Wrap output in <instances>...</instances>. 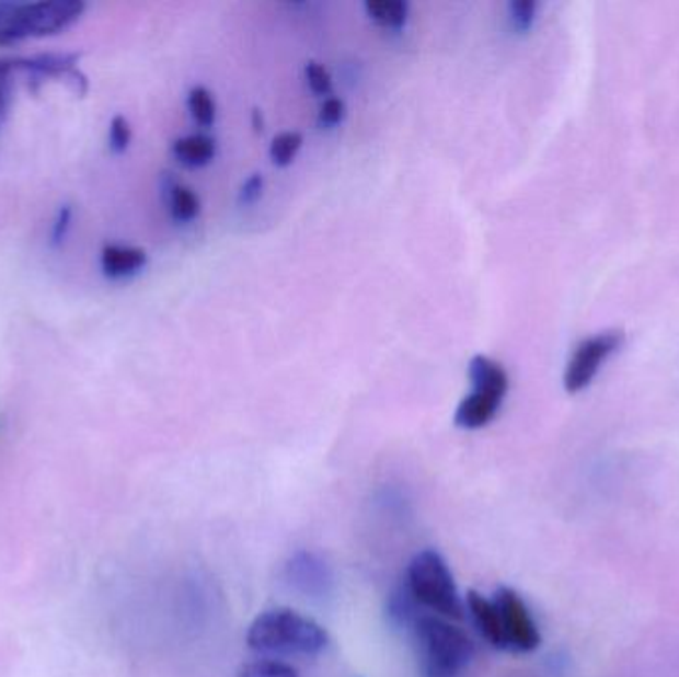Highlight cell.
<instances>
[{"label":"cell","instance_id":"cell-1","mask_svg":"<svg viewBox=\"0 0 679 677\" xmlns=\"http://www.w3.org/2000/svg\"><path fill=\"white\" fill-rule=\"evenodd\" d=\"M246 644L255 652L280 656H317L329 646L326 630L288 608L256 616L246 632Z\"/></svg>","mask_w":679,"mask_h":677},{"label":"cell","instance_id":"cell-5","mask_svg":"<svg viewBox=\"0 0 679 677\" xmlns=\"http://www.w3.org/2000/svg\"><path fill=\"white\" fill-rule=\"evenodd\" d=\"M622 344H624L622 330L596 334L592 338L580 342L574 349L573 358L566 364L564 390L568 393L583 392L584 388L592 383L606 358L612 356Z\"/></svg>","mask_w":679,"mask_h":677},{"label":"cell","instance_id":"cell-13","mask_svg":"<svg viewBox=\"0 0 679 677\" xmlns=\"http://www.w3.org/2000/svg\"><path fill=\"white\" fill-rule=\"evenodd\" d=\"M171 151L177 161L189 168H202L207 165L215 153H217V144L215 139L203 134H192V136H183L173 141Z\"/></svg>","mask_w":679,"mask_h":677},{"label":"cell","instance_id":"cell-8","mask_svg":"<svg viewBox=\"0 0 679 677\" xmlns=\"http://www.w3.org/2000/svg\"><path fill=\"white\" fill-rule=\"evenodd\" d=\"M80 62L78 53H44L34 56H16L12 58L14 72H24L31 80H46V78H65L76 70Z\"/></svg>","mask_w":679,"mask_h":677},{"label":"cell","instance_id":"cell-24","mask_svg":"<svg viewBox=\"0 0 679 677\" xmlns=\"http://www.w3.org/2000/svg\"><path fill=\"white\" fill-rule=\"evenodd\" d=\"M72 219H74L72 207L70 205H62L58 213H56V217H54L53 233H50V243L54 246L65 243L66 234H68L70 227H72Z\"/></svg>","mask_w":679,"mask_h":677},{"label":"cell","instance_id":"cell-16","mask_svg":"<svg viewBox=\"0 0 679 677\" xmlns=\"http://www.w3.org/2000/svg\"><path fill=\"white\" fill-rule=\"evenodd\" d=\"M170 211L175 221H193L202 211V202L189 187L173 185L170 190Z\"/></svg>","mask_w":679,"mask_h":677},{"label":"cell","instance_id":"cell-10","mask_svg":"<svg viewBox=\"0 0 679 677\" xmlns=\"http://www.w3.org/2000/svg\"><path fill=\"white\" fill-rule=\"evenodd\" d=\"M102 273L107 278H128L138 275L143 266L148 265V253L139 246H126V244H106L100 254Z\"/></svg>","mask_w":679,"mask_h":677},{"label":"cell","instance_id":"cell-3","mask_svg":"<svg viewBox=\"0 0 679 677\" xmlns=\"http://www.w3.org/2000/svg\"><path fill=\"white\" fill-rule=\"evenodd\" d=\"M407 590L415 603L434 610L437 615L461 620L465 615V604L457 590L456 578L439 552H417L407 566Z\"/></svg>","mask_w":679,"mask_h":677},{"label":"cell","instance_id":"cell-17","mask_svg":"<svg viewBox=\"0 0 679 677\" xmlns=\"http://www.w3.org/2000/svg\"><path fill=\"white\" fill-rule=\"evenodd\" d=\"M187 110L192 114L193 122L203 127H209L215 124L217 117V106H215V97L211 92L203 85H195L187 94Z\"/></svg>","mask_w":679,"mask_h":677},{"label":"cell","instance_id":"cell-12","mask_svg":"<svg viewBox=\"0 0 679 677\" xmlns=\"http://www.w3.org/2000/svg\"><path fill=\"white\" fill-rule=\"evenodd\" d=\"M469 380L473 386V392L491 393L500 400H505V395L509 392V374L499 362L491 360L483 354L473 356L469 362Z\"/></svg>","mask_w":679,"mask_h":677},{"label":"cell","instance_id":"cell-25","mask_svg":"<svg viewBox=\"0 0 679 677\" xmlns=\"http://www.w3.org/2000/svg\"><path fill=\"white\" fill-rule=\"evenodd\" d=\"M263 190H265V180H263V175L253 173L251 177L244 180L243 187L239 191V202L244 203V205L258 202L261 195H263Z\"/></svg>","mask_w":679,"mask_h":677},{"label":"cell","instance_id":"cell-14","mask_svg":"<svg viewBox=\"0 0 679 677\" xmlns=\"http://www.w3.org/2000/svg\"><path fill=\"white\" fill-rule=\"evenodd\" d=\"M364 9L373 22L382 24L385 28L404 26L410 14V4L404 0H370L364 4Z\"/></svg>","mask_w":679,"mask_h":677},{"label":"cell","instance_id":"cell-2","mask_svg":"<svg viewBox=\"0 0 679 677\" xmlns=\"http://www.w3.org/2000/svg\"><path fill=\"white\" fill-rule=\"evenodd\" d=\"M414 630L425 677H457L475 656L469 635L441 618L422 616Z\"/></svg>","mask_w":679,"mask_h":677},{"label":"cell","instance_id":"cell-26","mask_svg":"<svg viewBox=\"0 0 679 677\" xmlns=\"http://www.w3.org/2000/svg\"><path fill=\"white\" fill-rule=\"evenodd\" d=\"M16 4H19V2H2V0H0V28L4 26V22L9 21V16H11L12 11L16 9Z\"/></svg>","mask_w":679,"mask_h":677},{"label":"cell","instance_id":"cell-22","mask_svg":"<svg viewBox=\"0 0 679 677\" xmlns=\"http://www.w3.org/2000/svg\"><path fill=\"white\" fill-rule=\"evenodd\" d=\"M304 78L307 84L317 95H329L332 90V76L322 64L310 60L304 66Z\"/></svg>","mask_w":679,"mask_h":677},{"label":"cell","instance_id":"cell-20","mask_svg":"<svg viewBox=\"0 0 679 677\" xmlns=\"http://www.w3.org/2000/svg\"><path fill=\"white\" fill-rule=\"evenodd\" d=\"M131 126L124 116H114L107 129V144L114 153H124L131 144Z\"/></svg>","mask_w":679,"mask_h":677},{"label":"cell","instance_id":"cell-23","mask_svg":"<svg viewBox=\"0 0 679 677\" xmlns=\"http://www.w3.org/2000/svg\"><path fill=\"white\" fill-rule=\"evenodd\" d=\"M346 117V104L340 97H326L319 110V124L332 127L340 124Z\"/></svg>","mask_w":679,"mask_h":677},{"label":"cell","instance_id":"cell-7","mask_svg":"<svg viewBox=\"0 0 679 677\" xmlns=\"http://www.w3.org/2000/svg\"><path fill=\"white\" fill-rule=\"evenodd\" d=\"M288 583L312 598H322L332 590L334 576L326 561H322L317 552L300 551L287 562Z\"/></svg>","mask_w":679,"mask_h":677},{"label":"cell","instance_id":"cell-15","mask_svg":"<svg viewBox=\"0 0 679 677\" xmlns=\"http://www.w3.org/2000/svg\"><path fill=\"white\" fill-rule=\"evenodd\" d=\"M388 618L395 628H410L417 624L422 616H417V603L414 596L407 590V586L398 588L388 600Z\"/></svg>","mask_w":679,"mask_h":677},{"label":"cell","instance_id":"cell-18","mask_svg":"<svg viewBox=\"0 0 679 677\" xmlns=\"http://www.w3.org/2000/svg\"><path fill=\"white\" fill-rule=\"evenodd\" d=\"M302 144H304V139L298 131H283L271 141L268 156L278 168H287L297 158L298 151L302 149Z\"/></svg>","mask_w":679,"mask_h":677},{"label":"cell","instance_id":"cell-11","mask_svg":"<svg viewBox=\"0 0 679 677\" xmlns=\"http://www.w3.org/2000/svg\"><path fill=\"white\" fill-rule=\"evenodd\" d=\"M503 400L485 392H471L456 410V425L463 429H481L495 420Z\"/></svg>","mask_w":679,"mask_h":677},{"label":"cell","instance_id":"cell-4","mask_svg":"<svg viewBox=\"0 0 679 677\" xmlns=\"http://www.w3.org/2000/svg\"><path fill=\"white\" fill-rule=\"evenodd\" d=\"M84 11L82 0H38L16 4L9 21L0 28V46L60 34L80 21Z\"/></svg>","mask_w":679,"mask_h":677},{"label":"cell","instance_id":"cell-9","mask_svg":"<svg viewBox=\"0 0 679 677\" xmlns=\"http://www.w3.org/2000/svg\"><path fill=\"white\" fill-rule=\"evenodd\" d=\"M468 610L471 618H473V622L477 626L479 632L487 640L491 646L497 647V650H509L495 600H488L483 594L469 590Z\"/></svg>","mask_w":679,"mask_h":677},{"label":"cell","instance_id":"cell-6","mask_svg":"<svg viewBox=\"0 0 679 677\" xmlns=\"http://www.w3.org/2000/svg\"><path fill=\"white\" fill-rule=\"evenodd\" d=\"M493 600L497 604L509 650L522 654L534 652L541 644V632L519 594L507 586H500Z\"/></svg>","mask_w":679,"mask_h":677},{"label":"cell","instance_id":"cell-21","mask_svg":"<svg viewBox=\"0 0 679 677\" xmlns=\"http://www.w3.org/2000/svg\"><path fill=\"white\" fill-rule=\"evenodd\" d=\"M537 16V2L534 0H515L509 4V19L513 28L527 32L532 26Z\"/></svg>","mask_w":679,"mask_h":677},{"label":"cell","instance_id":"cell-19","mask_svg":"<svg viewBox=\"0 0 679 677\" xmlns=\"http://www.w3.org/2000/svg\"><path fill=\"white\" fill-rule=\"evenodd\" d=\"M237 677H298L297 667L278 659H255L239 669Z\"/></svg>","mask_w":679,"mask_h":677}]
</instances>
